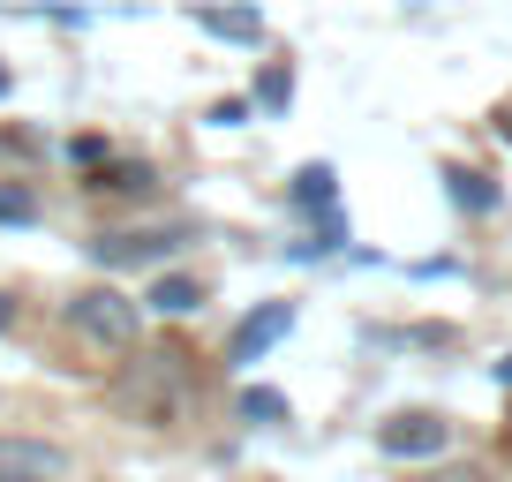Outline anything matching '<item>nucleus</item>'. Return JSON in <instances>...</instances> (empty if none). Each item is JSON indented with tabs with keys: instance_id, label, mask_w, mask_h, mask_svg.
I'll use <instances>...</instances> for the list:
<instances>
[{
	"instance_id": "obj_1",
	"label": "nucleus",
	"mask_w": 512,
	"mask_h": 482,
	"mask_svg": "<svg viewBox=\"0 0 512 482\" xmlns=\"http://www.w3.org/2000/svg\"><path fill=\"white\" fill-rule=\"evenodd\" d=\"M68 324H76V339H83V347H98V354H128V347H136V302L113 294V287L68 294Z\"/></svg>"
},
{
	"instance_id": "obj_2",
	"label": "nucleus",
	"mask_w": 512,
	"mask_h": 482,
	"mask_svg": "<svg viewBox=\"0 0 512 482\" xmlns=\"http://www.w3.org/2000/svg\"><path fill=\"white\" fill-rule=\"evenodd\" d=\"M287 324H294V302H256L249 317L234 324V339H226V362H256L264 347L287 339Z\"/></svg>"
},
{
	"instance_id": "obj_3",
	"label": "nucleus",
	"mask_w": 512,
	"mask_h": 482,
	"mask_svg": "<svg viewBox=\"0 0 512 482\" xmlns=\"http://www.w3.org/2000/svg\"><path fill=\"white\" fill-rule=\"evenodd\" d=\"M68 452L38 445V437H0V482H61Z\"/></svg>"
},
{
	"instance_id": "obj_4",
	"label": "nucleus",
	"mask_w": 512,
	"mask_h": 482,
	"mask_svg": "<svg viewBox=\"0 0 512 482\" xmlns=\"http://www.w3.org/2000/svg\"><path fill=\"white\" fill-rule=\"evenodd\" d=\"M377 445L392 452V460H437V452L452 445V430H445L437 415H392V422L377 430Z\"/></svg>"
},
{
	"instance_id": "obj_5",
	"label": "nucleus",
	"mask_w": 512,
	"mask_h": 482,
	"mask_svg": "<svg viewBox=\"0 0 512 482\" xmlns=\"http://www.w3.org/2000/svg\"><path fill=\"white\" fill-rule=\"evenodd\" d=\"M166 249H174V234H98L91 241L98 264H159Z\"/></svg>"
},
{
	"instance_id": "obj_6",
	"label": "nucleus",
	"mask_w": 512,
	"mask_h": 482,
	"mask_svg": "<svg viewBox=\"0 0 512 482\" xmlns=\"http://www.w3.org/2000/svg\"><path fill=\"white\" fill-rule=\"evenodd\" d=\"M196 23H204L211 38H234V46H256V38H264V16H256V8H196Z\"/></svg>"
},
{
	"instance_id": "obj_7",
	"label": "nucleus",
	"mask_w": 512,
	"mask_h": 482,
	"mask_svg": "<svg viewBox=\"0 0 512 482\" xmlns=\"http://www.w3.org/2000/svg\"><path fill=\"white\" fill-rule=\"evenodd\" d=\"M151 309H159V317H189V309H204V287H196L189 272H174V279L159 272V287H151Z\"/></svg>"
},
{
	"instance_id": "obj_8",
	"label": "nucleus",
	"mask_w": 512,
	"mask_h": 482,
	"mask_svg": "<svg viewBox=\"0 0 512 482\" xmlns=\"http://www.w3.org/2000/svg\"><path fill=\"white\" fill-rule=\"evenodd\" d=\"M38 219V189L31 181H0V226H31Z\"/></svg>"
},
{
	"instance_id": "obj_9",
	"label": "nucleus",
	"mask_w": 512,
	"mask_h": 482,
	"mask_svg": "<svg viewBox=\"0 0 512 482\" xmlns=\"http://www.w3.org/2000/svg\"><path fill=\"white\" fill-rule=\"evenodd\" d=\"M452 204H460V211H490L497 204V189H490V181H482V174H467V166H452Z\"/></svg>"
},
{
	"instance_id": "obj_10",
	"label": "nucleus",
	"mask_w": 512,
	"mask_h": 482,
	"mask_svg": "<svg viewBox=\"0 0 512 482\" xmlns=\"http://www.w3.org/2000/svg\"><path fill=\"white\" fill-rule=\"evenodd\" d=\"M294 204H302V211L332 204V166H302V174H294Z\"/></svg>"
},
{
	"instance_id": "obj_11",
	"label": "nucleus",
	"mask_w": 512,
	"mask_h": 482,
	"mask_svg": "<svg viewBox=\"0 0 512 482\" xmlns=\"http://www.w3.org/2000/svg\"><path fill=\"white\" fill-rule=\"evenodd\" d=\"M241 415H249V422H279V415H287V392L249 385V392H241Z\"/></svg>"
},
{
	"instance_id": "obj_12",
	"label": "nucleus",
	"mask_w": 512,
	"mask_h": 482,
	"mask_svg": "<svg viewBox=\"0 0 512 482\" xmlns=\"http://www.w3.org/2000/svg\"><path fill=\"white\" fill-rule=\"evenodd\" d=\"M287 98H294V76H287V68H264V83H256V106H287Z\"/></svg>"
},
{
	"instance_id": "obj_13",
	"label": "nucleus",
	"mask_w": 512,
	"mask_h": 482,
	"mask_svg": "<svg viewBox=\"0 0 512 482\" xmlns=\"http://www.w3.org/2000/svg\"><path fill=\"white\" fill-rule=\"evenodd\" d=\"M497 377H505V385H512V362H497Z\"/></svg>"
},
{
	"instance_id": "obj_14",
	"label": "nucleus",
	"mask_w": 512,
	"mask_h": 482,
	"mask_svg": "<svg viewBox=\"0 0 512 482\" xmlns=\"http://www.w3.org/2000/svg\"><path fill=\"white\" fill-rule=\"evenodd\" d=\"M0 332H8V302H0Z\"/></svg>"
},
{
	"instance_id": "obj_15",
	"label": "nucleus",
	"mask_w": 512,
	"mask_h": 482,
	"mask_svg": "<svg viewBox=\"0 0 512 482\" xmlns=\"http://www.w3.org/2000/svg\"><path fill=\"white\" fill-rule=\"evenodd\" d=\"M0 91H8V68H0Z\"/></svg>"
}]
</instances>
